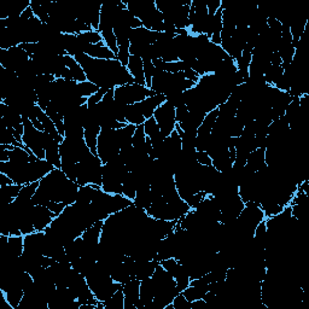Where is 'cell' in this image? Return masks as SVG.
I'll list each match as a JSON object with an SVG mask.
<instances>
[{
  "label": "cell",
  "instance_id": "obj_16",
  "mask_svg": "<svg viewBox=\"0 0 309 309\" xmlns=\"http://www.w3.org/2000/svg\"><path fill=\"white\" fill-rule=\"evenodd\" d=\"M35 115H36V118L40 120L41 125H43L44 130H45V132H47V133H49V134L52 136L53 139L57 140L58 143L63 142L64 137L61 136L60 133H58V130L56 128V126H54V123H53L52 120H51L49 118V116L46 115V112L44 111V110L41 109L40 106L37 105V104L35 106Z\"/></svg>",
  "mask_w": 309,
  "mask_h": 309
},
{
  "label": "cell",
  "instance_id": "obj_26",
  "mask_svg": "<svg viewBox=\"0 0 309 309\" xmlns=\"http://www.w3.org/2000/svg\"><path fill=\"white\" fill-rule=\"evenodd\" d=\"M110 276H111L112 280L116 281V283L122 284V285L126 284L127 281H129L130 279H132L128 268H127L126 264L123 262L115 264V266L110 269Z\"/></svg>",
  "mask_w": 309,
  "mask_h": 309
},
{
  "label": "cell",
  "instance_id": "obj_13",
  "mask_svg": "<svg viewBox=\"0 0 309 309\" xmlns=\"http://www.w3.org/2000/svg\"><path fill=\"white\" fill-rule=\"evenodd\" d=\"M205 115L207 114H204V112L190 111L186 118H185L184 121L178 123V125L180 126V128L183 129L184 132L197 134V130H198V128H200V126L202 125V122H203Z\"/></svg>",
  "mask_w": 309,
  "mask_h": 309
},
{
  "label": "cell",
  "instance_id": "obj_11",
  "mask_svg": "<svg viewBox=\"0 0 309 309\" xmlns=\"http://www.w3.org/2000/svg\"><path fill=\"white\" fill-rule=\"evenodd\" d=\"M60 145L61 143H58L52 136L45 132V160L54 168H61L62 164Z\"/></svg>",
  "mask_w": 309,
  "mask_h": 309
},
{
  "label": "cell",
  "instance_id": "obj_3",
  "mask_svg": "<svg viewBox=\"0 0 309 309\" xmlns=\"http://www.w3.org/2000/svg\"><path fill=\"white\" fill-rule=\"evenodd\" d=\"M153 287V302L157 307L164 309L168 304L173 303L174 297L177 296V280L171 277L166 269L159 263L151 277Z\"/></svg>",
  "mask_w": 309,
  "mask_h": 309
},
{
  "label": "cell",
  "instance_id": "obj_7",
  "mask_svg": "<svg viewBox=\"0 0 309 309\" xmlns=\"http://www.w3.org/2000/svg\"><path fill=\"white\" fill-rule=\"evenodd\" d=\"M153 118L156 120L157 125H159L162 134L166 137H169L171 132L175 129L177 126V119H175V108L170 104L169 102H164L163 104H161L159 108L154 110Z\"/></svg>",
  "mask_w": 309,
  "mask_h": 309
},
{
  "label": "cell",
  "instance_id": "obj_8",
  "mask_svg": "<svg viewBox=\"0 0 309 309\" xmlns=\"http://www.w3.org/2000/svg\"><path fill=\"white\" fill-rule=\"evenodd\" d=\"M29 60V54L20 46L11 47L9 50H0V65L3 69L17 71Z\"/></svg>",
  "mask_w": 309,
  "mask_h": 309
},
{
  "label": "cell",
  "instance_id": "obj_9",
  "mask_svg": "<svg viewBox=\"0 0 309 309\" xmlns=\"http://www.w3.org/2000/svg\"><path fill=\"white\" fill-rule=\"evenodd\" d=\"M56 215L45 205H35L32 213V221L36 232H44L49 227Z\"/></svg>",
  "mask_w": 309,
  "mask_h": 309
},
{
  "label": "cell",
  "instance_id": "obj_48",
  "mask_svg": "<svg viewBox=\"0 0 309 309\" xmlns=\"http://www.w3.org/2000/svg\"><path fill=\"white\" fill-rule=\"evenodd\" d=\"M12 184L15 183L10 179L8 175L4 173H0V186H6V185H12Z\"/></svg>",
  "mask_w": 309,
  "mask_h": 309
},
{
  "label": "cell",
  "instance_id": "obj_49",
  "mask_svg": "<svg viewBox=\"0 0 309 309\" xmlns=\"http://www.w3.org/2000/svg\"><path fill=\"white\" fill-rule=\"evenodd\" d=\"M9 160V150H0V162H8Z\"/></svg>",
  "mask_w": 309,
  "mask_h": 309
},
{
  "label": "cell",
  "instance_id": "obj_25",
  "mask_svg": "<svg viewBox=\"0 0 309 309\" xmlns=\"http://www.w3.org/2000/svg\"><path fill=\"white\" fill-rule=\"evenodd\" d=\"M209 291V285H190V286L186 287L183 293L185 298L188 302H194L197 300H201L203 298V296Z\"/></svg>",
  "mask_w": 309,
  "mask_h": 309
},
{
  "label": "cell",
  "instance_id": "obj_43",
  "mask_svg": "<svg viewBox=\"0 0 309 309\" xmlns=\"http://www.w3.org/2000/svg\"><path fill=\"white\" fill-rule=\"evenodd\" d=\"M196 157H197V162L202 164V166H213V160L211 157L209 156V154L205 152V151H197V154H196Z\"/></svg>",
  "mask_w": 309,
  "mask_h": 309
},
{
  "label": "cell",
  "instance_id": "obj_38",
  "mask_svg": "<svg viewBox=\"0 0 309 309\" xmlns=\"http://www.w3.org/2000/svg\"><path fill=\"white\" fill-rule=\"evenodd\" d=\"M167 102H169L175 109L180 108V106L186 105V94L185 92H180V93H173L167 97Z\"/></svg>",
  "mask_w": 309,
  "mask_h": 309
},
{
  "label": "cell",
  "instance_id": "obj_42",
  "mask_svg": "<svg viewBox=\"0 0 309 309\" xmlns=\"http://www.w3.org/2000/svg\"><path fill=\"white\" fill-rule=\"evenodd\" d=\"M205 196H207V194H205V192H203V191L198 192V194H196V195L192 196L191 198H188V200L186 201V203L188 205H190L191 209H196V208L198 207V205H200L201 202L203 201V198L205 197Z\"/></svg>",
  "mask_w": 309,
  "mask_h": 309
},
{
  "label": "cell",
  "instance_id": "obj_33",
  "mask_svg": "<svg viewBox=\"0 0 309 309\" xmlns=\"http://www.w3.org/2000/svg\"><path fill=\"white\" fill-rule=\"evenodd\" d=\"M101 34H102L103 41L105 43V45L108 46L109 49L116 54V56H118L119 45H118V40H116V36L114 34V30H105V32H102Z\"/></svg>",
  "mask_w": 309,
  "mask_h": 309
},
{
  "label": "cell",
  "instance_id": "obj_31",
  "mask_svg": "<svg viewBox=\"0 0 309 309\" xmlns=\"http://www.w3.org/2000/svg\"><path fill=\"white\" fill-rule=\"evenodd\" d=\"M39 185H40V181H35V183L25 185V186L22 187V190H21L18 197H17L16 200L26 201V202L32 201L33 196L35 195V192L37 190V187H39Z\"/></svg>",
  "mask_w": 309,
  "mask_h": 309
},
{
  "label": "cell",
  "instance_id": "obj_46",
  "mask_svg": "<svg viewBox=\"0 0 309 309\" xmlns=\"http://www.w3.org/2000/svg\"><path fill=\"white\" fill-rule=\"evenodd\" d=\"M188 109L186 105L184 106H180V108H177L175 109V119H177V122L180 123L181 121H184L185 118L188 115Z\"/></svg>",
  "mask_w": 309,
  "mask_h": 309
},
{
  "label": "cell",
  "instance_id": "obj_27",
  "mask_svg": "<svg viewBox=\"0 0 309 309\" xmlns=\"http://www.w3.org/2000/svg\"><path fill=\"white\" fill-rule=\"evenodd\" d=\"M103 303H104V309H125V295H123V290H118L109 300L104 301Z\"/></svg>",
  "mask_w": 309,
  "mask_h": 309
},
{
  "label": "cell",
  "instance_id": "obj_14",
  "mask_svg": "<svg viewBox=\"0 0 309 309\" xmlns=\"http://www.w3.org/2000/svg\"><path fill=\"white\" fill-rule=\"evenodd\" d=\"M264 154H266V149L257 147L256 150H254L253 152L249 153L245 167L248 168L250 171H254V173L264 169V168L267 167L266 156H264Z\"/></svg>",
  "mask_w": 309,
  "mask_h": 309
},
{
  "label": "cell",
  "instance_id": "obj_37",
  "mask_svg": "<svg viewBox=\"0 0 309 309\" xmlns=\"http://www.w3.org/2000/svg\"><path fill=\"white\" fill-rule=\"evenodd\" d=\"M129 46H130V43L123 44V45L119 46L118 61L123 65V67H127V65H128V61H129V57H130Z\"/></svg>",
  "mask_w": 309,
  "mask_h": 309
},
{
  "label": "cell",
  "instance_id": "obj_10",
  "mask_svg": "<svg viewBox=\"0 0 309 309\" xmlns=\"http://www.w3.org/2000/svg\"><path fill=\"white\" fill-rule=\"evenodd\" d=\"M125 295V309H137L140 296V280L132 278L122 286Z\"/></svg>",
  "mask_w": 309,
  "mask_h": 309
},
{
  "label": "cell",
  "instance_id": "obj_23",
  "mask_svg": "<svg viewBox=\"0 0 309 309\" xmlns=\"http://www.w3.org/2000/svg\"><path fill=\"white\" fill-rule=\"evenodd\" d=\"M137 188H138V178L134 173L129 171L127 178L122 185V195L129 200H134L137 195Z\"/></svg>",
  "mask_w": 309,
  "mask_h": 309
},
{
  "label": "cell",
  "instance_id": "obj_1",
  "mask_svg": "<svg viewBox=\"0 0 309 309\" xmlns=\"http://www.w3.org/2000/svg\"><path fill=\"white\" fill-rule=\"evenodd\" d=\"M74 58L82 67L87 80L98 88L114 90L119 86L136 82L127 67L118 60H95L86 53H79Z\"/></svg>",
  "mask_w": 309,
  "mask_h": 309
},
{
  "label": "cell",
  "instance_id": "obj_12",
  "mask_svg": "<svg viewBox=\"0 0 309 309\" xmlns=\"http://www.w3.org/2000/svg\"><path fill=\"white\" fill-rule=\"evenodd\" d=\"M85 53L91 58L95 60H118V56L105 45L104 41H101L98 44H90L86 49Z\"/></svg>",
  "mask_w": 309,
  "mask_h": 309
},
{
  "label": "cell",
  "instance_id": "obj_44",
  "mask_svg": "<svg viewBox=\"0 0 309 309\" xmlns=\"http://www.w3.org/2000/svg\"><path fill=\"white\" fill-rule=\"evenodd\" d=\"M45 207L49 208L50 210L52 211L56 216H60L62 213H63V210L65 209V207H67V205H65L64 203H60V202H52V201H51L45 205Z\"/></svg>",
  "mask_w": 309,
  "mask_h": 309
},
{
  "label": "cell",
  "instance_id": "obj_30",
  "mask_svg": "<svg viewBox=\"0 0 309 309\" xmlns=\"http://www.w3.org/2000/svg\"><path fill=\"white\" fill-rule=\"evenodd\" d=\"M30 8H32L34 16L37 17L44 25H46L50 20V13L47 10L44 8V5L41 4V2H37V0H32L30 2Z\"/></svg>",
  "mask_w": 309,
  "mask_h": 309
},
{
  "label": "cell",
  "instance_id": "obj_24",
  "mask_svg": "<svg viewBox=\"0 0 309 309\" xmlns=\"http://www.w3.org/2000/svg\"><path fill=\"white\" fill-rule=\"evenodd\" d=\"M218 116H219V109H214L213 111L208 112V114L205 115L202 125L200 126V128L197 130V136H203V137L210 136L213 127H214L216 120H218Z\"/></svg>",
  "mask_w": 309,
  "mask_h": 309
},
{
  "label": "cell",
  "instance_id": "obj_5",
  "mask_svg": "<svg viewBox=\"0 0 309 309\" xmlns=\"http://www.w3.org/2000/svg\"><path fill=\"white\" fill-rule=\"evenodd\" d=\"M121 146L116 134V129H102L98 136L97 151L98 157L102 160L103 164L114 160L120 153Z\"/></svg>",
  "mask_w": 309,
  "mask_h": 309
},
{
  "label": "cell",
  "instance_id": "obj_2",
  "mask_svg": "<svg viewBox=\"0 0 309 309\" xmlns=\"http://www.w3.org/2000/svg\"><path fill=\"white\" fill-rule=\"evenodd\" d=\"M196 82L187 80L183 71L180 73H167L154 68L151 88L154 93L164 94L166 97L173 93H180L195 87Z\"/></svg>",
  "mask_w": 309,
  "mask_h": 309
},
{
  "label": "cell",
  "instance_id": "obj_45",
  "mask_svg": "<svg viewBox=\"0 0 309 309\" xmlns=\"http://www.w3.org/2000/svg\"><path fill=\"white\" fill-rule=\"evenodd\" d=\"M221 0H207V8L209 15L214 16L216 11L221 8Z\"/></svg>",
  "mask_w": 309,
  "mask_h": 309
},
{
  "label": "cell",
  "instance_id": "obj_15",
  "mask_svg": "<svg viewBox=\"0 0 309 309\" xmlns=\"http://www.w3.org/2000/svg\"><path fill=\"white\" fill-rule=\"evenodd\" d=\"M166 101H167L166 95L156 93L154 95H152V97H149L144 99L143 102H140L139 105H140V109H142L144 118L146 120L152 118L154 114V110L159 108L161 104H163Z\"/></svg>",
  "mask_w": 309,
  "mask_h": 309
},
{
  "label": "cell",
  "instance_id": "obj_36",
  "mask_svg": "<svg viewBox=\"0 0 309 309\" xmlns=\"http://www.w3.org/2000/svg\"><path fill=\"white\" fill-rule=\"evenodd\" d=\"M143 65H144V76H145L146 87L151 88V80H152L154 65L151 60H143Z\"/></svg>",
  "mask_w": 309,
  "mask_h": 309
},
{
  "label": "cell",
  "instance_id": "obj_39",
  "mask_svg": "<svg viewBox=\"0 0 309 309\" xmlns=\"http://www.w3.org/2000/svg\"><path fill=\"white\" fill-rule=\"evenodd\" d=\"M81 36V39H84L87 44H98L103 41L102 34L97 32V30H92V32H86V33H81L79 34Z\"/></svg>",
  "mask_w": 309,
  "mask_h": 309
},
{
  "label": "cell",
  "instance_id": "obj_35",
  "mask_svg": "<svg viewBox=\"0 0 309 309\" xmlns=\"http://www.w3.org/2000/svg\"><path fill=\"white\" fill-rule=\"evenodd\" d=\"M160 264L167 271L168 273L170 274L171 277H174V278H175V276H177L178 271H179V268H180V263L178 262V260H175L174 257H170V259L161 261Z\"/></svg>",
  "mask_w": 309,
  "mask_h": 309
},
{
  "label": "cell",
  "instance_id": "obj_17",
  "mask_svg": "<svg viewBox=\"0 0 309 309\" xmlns=\"http://www.w3.org/2000/svg\"><path fill=\"white\" fill-rule=\"evenodd\" d=\"M129 74L132 75V78L134 79L136 84L146 86L145 76H144V65L143 60L140 57L130 56L128 61V65H127Z\"/></svg>",
  "mask_w": 309,
  "mask_h": 309
},
{
  "label": "cell",
  "instance_id": "obj_18",
  "mask_svg": "<svg viewBox=\"0 0 309 309\" xmlns=\"http://www.w3.org/2000/svg\"><path fill=\"white\" fill-rule=\"evenodd\" d=\"M144 126V130H145V134L146 137H149L151 140V144L152 145H156V144L162 143L164 139H166V137L162 134V132H161L159 125H157L156 120L152 116V118L145 120V122L143 123Z\"/></svg>",
  "mask_w": 309,
  "mask_h": 309
},
{
  "label": "cell",
  "instance_id": "obj_6",
  "mask_svg": "<svg viewBox=\"0 0 309 309\" xmlns=\"http://www.w3.org/2000/svg\"><path fill=\"white\" fill-rule=\"evenodd\" d=\"M23 126H25V133L22 137L23 144L33 151L37 159L45 160V130L36 129L32 121L26 116H23Z\"/></svg>",
  "mask_w": 309,
  "mask_h": 309
},
{
  "label": "cell",
  "instance_id": "obj_22",
  "mask_svg": "<svg viewBox=\"0 0 309 309\" xmlns=\"http://www.w3.org/2000/svg\"><path fill=\"white\" fill-rule=\"evenodd\" d=\"M64 62L65 65L69 68L71 75H73V80L76 82H84L87 81V78H86V74L84 69L80 64L78 63V61L75 60L73 56H69V54H65L64 56Z\"/></svg>",
  "mask_w": 309,
  "mask_h": 309
},
{
  "label": "cell",
  "instance_id": "obj_32",
  "mask_svg": "<svg viewBox=\"0 0 309 309\" xmlns=\"http://www.w3.org/2000/svg\"><path fill=\"white\" fill-rule=\"evenodd\" d=\"M76 167H78V163L74 162V161L62 159L61 169L63 170V173L65 175H67L68 179L76 181Z\"/></svg>",
  "mask_w": 309,
  "mask_h": 309
},
{
  "label": "cell",
  "instance_id": "obj_20",
  "mask_svg": "<svg viewBox=\"0 0 309 309\" xmlns=\"http://www.w3.org/2000/svg\"><path fill=\"white\" fill-rule=\"evenodd\" d=\"M125 119H126V122L128 123V125H134V126L143 125L146 120L145 118H144L139 103L127 105Z\"/></svg>",
  "mask_w": 309,
  "mask_h": 309
},
{
  "label": "cell",
  "instance_id": "obj_28",
  "mask_svg": "<svg viewBox=\"0 0 309 309\" xmlns=\"http://www.w3.org/2000/svg\"><path fill=\"white\" fill-rule=\"evenodd\" d=\"M175 280H177L178 293H183L186 287L190 286V276H188L187 269L185 268L183 264H180V268L178 271L177 276H175Z\"/></svg>",
  "mask_w": 309,
  "mask_h": 309
},
{
  "label": "cell",
  "instance_id": "obj_47",
  "mask_svg": "<svg viewBox=\"0 0 309 309\" xmlns=\"http://www.w3.org/2000/svg\"><path fill=\"white\" fill-rule=\"evenodd\" d=\"M283 63V61H281L280 54L278 52H273L271 54V64L272 65H277V67H279Z\"/></svg>",
  "mask_w": 309,
  "mask_h": 309
},
{
  "label": "cell",
  "instance_id": "obj_41",
  "mask_svg": "<svg viewBox=\"0 0 309 309\" xmlns=\"http://www.w3.org/2000/svg\"><path fill=\"white\" fill-rule=\"evenodd\" d=\"M174 309H191V302H188L183 294H178L173 300Z\"/></svg>",
  "mask_w": 309,
  "mask_h": 309
},
{
  "label": "cell",
  "instance_id": "obj_40",
  "mask_svg": "<svg viewBox=\"0 0 309 309\" xmlns=\"http://www.w3.org/2000/svg\"><path fill=\"white\" fill-rule=\"evenodd\" d=\"M109 90H105V88H99L97 93H94L93 95H91V97L87 98V106L88 109L93 108L98 104V103H101L103 101V97L106 94V92Z\"/></svg>",
  "mask_w": 309,
  "mask_h": 309
},
{
  "label": "cell",
  "instance_id": "obj_4",
  "mask_svg": "<svg viewBox=\"0 0 309 309\" xmlns=\"http://www.w3.org/2000/svg\"><path fill=\"white\" fill-rule=\"evenodd\" d=\"M156 93L150 88H147L146 86L139 85V84H127L123 86H119V87L114 88V97L115 101L123 104H136V103L143 102L144 99L152 97Z\"/></svg>",
  "mask_w": 309,
  "mask_h": 309
},
{
  "label": "cell",
  "instance_id": "obj_34",
  "mask_svg": "<svg viewBox=\"0 0 309 309\" xmlns=\"http://www.w3.org/2000/svg\"><path fill=\"white\" fill-rule=\"evenodd\" d=\"M79 92H80L81 97L88 98L91 95H93L94 93H97L99 88L95 86L94 84H92L90 81H84V82H79Z\"/></svg>",
  "mask_w": 309,
  "mask_h": 309
},
{
  "label": "cell",
  "instance_id": "obj_19",
  "mask_svg": "<svg viewBox=\"0 0 309 309\" xmlns=\"http://www.w3.org/2000/svg\"><path fill=\"white\" fill-rule=\"evenodd\" d=\"M153 301V287L151 278L140 281V296L137 309H145Z\"/></svg>",
  "mask_w": 309,
  "mask_h": 309
},
{
  "label": "cell",
  "instance_id": "obj_21",
  "mask_svg": "<svg viewBox=\"0 0 309 309\" xmlns=\"http://www.w3.org/2000/svg\"><path fill=\"white\" fill-rule=\"evenodd\" d=\"M23 185H6V186H0V198H2L3 205L12 203L13 201L18 197Z\"/></svg>",
  "mask_w": 309,
  "mask_h": 309
},
{
  "label": "cell",
  "instance_id": "obj_29",
  "mask_svg": "<svg viewBox=\"0 0 309 309\" xmlns=\"http://www.w3.org/2000/svg\"><path fill=\"white\" fill-rule=\"evenodd\" d=\"M94 195V185H86V186H80L78 194L76 203L80 204H91L92 198Z\"/></svg>",
  "mask_w": 309,
  "mask_h": 309
}]
</instances>
